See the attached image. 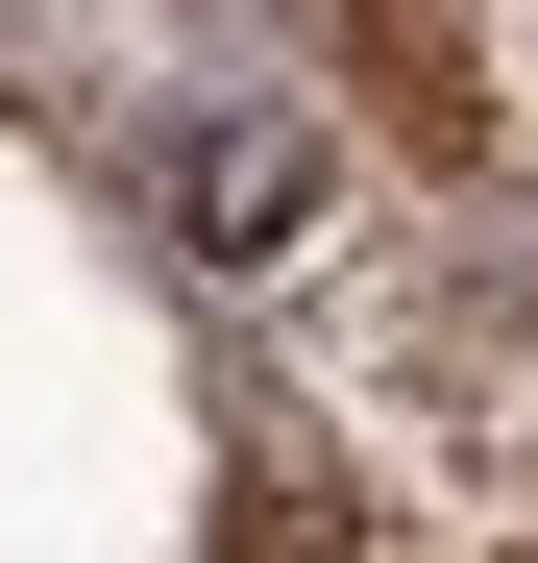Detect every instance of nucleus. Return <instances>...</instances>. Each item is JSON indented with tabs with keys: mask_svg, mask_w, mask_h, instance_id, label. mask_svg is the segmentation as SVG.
Masks as SVG:
<instances>
[{
	"mask_svg": "<svg viewBox=\"0 0 538 563\" xmlns=\"http://www.w3.org/2000/svg\"><path fill=\"white\" fill-rule=\"evenodd\" d=\"M147 197H171V245H197V269H294V245H318V197H343V147H318L294 99H245V123H171Z\"/></svg>",
	"mask_w": 538,
	"mask_h": 563,
	"instance_id": "f257e3e1",
	"label": "nucleus"
}]
</instances>
